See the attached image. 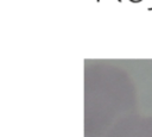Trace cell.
<instances>
[{"mask_svg": "<svg viewBox=\"0 0 152 137\" xmlns=\"http://www.w3.org/2000/svg\"><path fill=\"white\" fill-rule=\"evenodd\" d=\"M107 137H152V120L133 118L114 127Z\"/></svg>", "mask_w": 152, "mask_h": 137, "instance_id": "1", "label": "cell"}]
</instances>
